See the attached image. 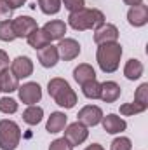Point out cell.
<instances>
[{
  "label": "cell",
  "instance_id": "6da1fadb",
  "mask_svg": "<svg viewBox=\"0 0 148 150\" xmlns=\"http://www.w3.org/2000/svg\"><path fill=\"white\" fill-rule=\"evenodd\" d=\"M47 91H49V96L61 108H73L75 105H77V94H75V91L72 89V86L65 79H61V77L51 79L49 84H47Z\"/></svg>",
  "mask_w": 148,
  "mask_h": 150
},
{
  "label": "cell",
  "instance_id": "7a4b0ae2",
  "mask_svg": "<svg viewBox=\"0 0 148 150\" xmlns=\"http://www.w3.org/2000/svg\"><path fill=\"white\" fill-rule=\"evenodd\" d=\"M122 45L118 42H110V44H101L96 52V61L99 68L105 74H113L118 70L120 58H122Z\"/></svg>",
  "mask_w": 148,
  "mask_h": 150
},
{
  "label": "cell",
  "instance_id": "3957f363",
  "mask_svg": "<svg viewBox=\"0 0 148 150\" xmlns=\"http://www.w3.org/2000/svg\"><path fill=\"white\" fill-rule=\"evenodd\" d=\"M103 23H105V14L99 9H82V11L72 12L68 16V25L77 32L92 30V28L96 30Z\"/></svg>",
  "mask_w": 148,
  "mask_h": 150
},
{
  "label": "cell",
  "instance_id": "277c9868",
  "mask_svg": "<svg viewBox=\"0 0 148 150\" xmlns=\"http://www.w3.org/2000/svg\"><path fill=\"white\" fill-rule=\"evenodd\" d=\"M21 142V129L14 120L4 119L0 120V149L16 150Z\"/></svg>",
  "mask_w": 148,
  "mask_h": 150
},
{
  "label": "cell",
  "instance_id": "5b68a950",
  "mask_svg": "<svg viewBox=\"0 0 148 150\" xmlns=\"http://www.w3.org/2000/svg\"><path fill=\"white\" fill-rule=\"evenodd\" d=\"M87 136H89V131H87V127L82 124V122H72L66 129H65V140L72 145V147H77V145H82L85 140H87Z\"/></svg>",
  "mask_w": 148,
  "mask_h": 150
},
{
  "label": "cell",
  "instance_id": "8992f818",
  "mask_svg": "<svg viewBox=\"0 0 148 150\" xmlns=\"http://www.w3.org/2000/svg\"><path fill=\"white\" fill-rule=\"evenodd\" d=\"M18 94H19V100L25 105H35L42 100V89H40V86L37 82H26V84L19 86Z\"/></svg>",
  "mask_w": 148,
  "mask_h": 150
},
{
  "label": "cell",
  "instance_id": "52a82bcc",
  "mask_svg": "<svg viewBox=\"0 0 148 150\" xmlns=\"http://www.w3.org/2000/svg\"><path fill=\"white\" fill-rule=\"evenodd\" d=\"M38 28L37 21L30 16H19L16 19H12V30L16 38H26L30 33H33Z\"/></svg>",
  "mask_w": 148,
  "mask_h": 150
},
{
  "label": "cell",
  "instance_id": "ba28073f",
  "mask_svg": "<svg viewBox=\"0 0 148 150\" xmlns=\"http://www.w3.org/2000/svg\"><path fill=\"white\" fill-rule=\"evenodd\" d=\"M78 122H82L85 127H94L101 122L103 119V110L96 105H87L78 112Z\"/></svg>",
  "mask_w": 148,
  "mask_h": 150
},
{
  "label": "cell",
  "instance_id": "9c48e42d",
  "mask_svg": "<svg viewBox=\"0 0 148 150\" xmlns=\"http://www.w3.org/2000/svg\"><path fill=\"white\" fill-rule=\"evenodd\" d=\"M118 40V30L115 25L111 23H103L101 26H98L94 30V42L98 45L101 44H110V42H117Z\"/></svg>",
  "mask_w": 148,
  "mask_h": 150
},
{
  "label": "cell",
  "instance_id": "30bf717a",
  "mask_svg": "<svg viewBox=\"0 0 148 150\" xmlns=\"http://www.w3.org/2000/svg\"><path fill=\"white\" fill-rule=\"evenodd\" d=\"M56 47H58L59 58L65 61H72L80 54V44L75 38H61Z\"/></svg>",
  "mask_w": 148,
  "mask_h": 150
},
{
  "label": "cell",
  "instance_id": "8fae6325",
  "mask_svg": "<svg viewBox=\"0 0 148 150\" xmlns=\"http://www.w3.org/2000/svg\"><path fill=\"white\" fill-rule=\"evenodd\" d=\"M127 21L131 26L134 28H141L148 23V5L145 4H140V5H134L129 9L127 12Z\"/></svg>",
  "mask_w": 148,
  "mask_h": 150
},
{
  "label": "cell",
  "instance_id": "7c38bea8",
  "mask_svg": "<svg viewBox=\"0 0 148 150\" xmlns=\"http://www.w3.org/2000/svg\"><path fill=\"white\" fill-rule=\"evenodd\" d=\"M11 72L18 79H26L33 74V61L28 56H18L11 63Z\"/></svg>",
  "mask_w": 148,
  "mask_h": 150
},
{
  "label": "cell",
  "instance_id": "4fadbf2b",
  "mask_svg": "<svg viewBox=\"0 0 148 150\" xmlns=\"http://www.w3.org/2000/svg\"><path fill=\"white\" fill-rule=\"evenodd\" d=\"M42 32L49 38V42L61 40V38H65V33H66V23L61 21V19H52V21H49L42 26Z\"/></svg>",
  "mask_w": 148,
  "mask_h": 150
},
{
  "label": "cell",
  "instance_id": "5bb4252c",
  "mask_svg": "<svg viewBox=\"0 0 148 150\" xmlns=\"http://www.w3.org/2000/svg\"><path fill=\"white\" fill-rule=\"evenodd\" d=\"M38 61L44 68H52L56 67L58 59H59V52H58V47L52 45V44H47L45 47L38 49Z\"/></svg>",
  "mask_w": 148,
  "mask_h": 150
},
{
  "label": "cell",
  "instance_id": "9a60e30c",
  "mask_svg": "<svg viewBox=\"0 0 148 150\" xmlns=\"http://www.w3.org/2000/svg\"><path fill=\"white\" fill-rule=\"evenodd\" d=\"M101 124H103V129L106 133H110V134H117V133H122V131L127 129V122L122 117L115 115V113H108L106 117L103 115Z\"/></svg>",
  "mask_w": 148,
  "mask_h": 150
},
{
  "label": "cell",
  "instance_id": "2e32d148",
  "mask_svg": "<svg viewBox=\"0 0 148 150\" xmlns=\"http://www.w3.org/2000/svg\"><path fill=\"white\" fill-rule=\"evenodd\" d=\"M120 98V86L113 80H106L101 84V94L99 100H103L105 103H113Z\"/></svg>",
  "mask_w": 148,
  "mask_h": 150
},
{
  "label": "cell",
  "instance_id": "e0dca14e",
  "mask_svg": "<svg viewBox=\"0 0 148 150\" xmlns=\"http://www.w3.org/2000/svg\"><path fill=\"white\" fill-rule=\"evenodd\" d=\"M66 122H68V117H66L63 112H52L51 113V117L47 119L45 129H47V133L56 134V133H61V131L65 129Z\"/></svg>",
  "mask_w": 148,
  "mask_h": 150
},
{
  "label": "cell",
  "instance_id": "ac0fdd59",
  "mask_svg": "<svg viewBox=\"0 0 148 150\" xmlns=\"http://www.w3.org/2000/svg\"><path fill=\"white\" fill-rule=\"evenodd\" d=\"M18 87H19V79L12 72H9V68L0 74V91L14 93V91H18Z\"/></svg>",
  "mask_w": 148,
  "mask_h": 150
},
{
  "label": "cell",
  "instance_id": "d6986e66",
  "mask_svg": "<svg viewBox=\"0 0 148 150\" xmlns=\"http://www.w3.org/2000/svg\"><path fill=\"white\" fill-rule=\"evenodd\" d=\"M145 72V67H143V63L140 61V59H136V58H131L127 63H125V67H124V75H125V79H129V80H138L141 75Z\"/></svg>",
  "mask_w": 148,
  "mask_h": 150
},
{
  "label": "cell",
  "instance_id": "ffe728a7",
  "mask_svg": "<svg viewBox=\"0 0 148 150\" xmlns=\"http://www.w3.org/2000/svg\"><path fill=\"white\" fill-rule=\"evenodd\" d=\"M73 79L82 86V84H85V82H89V80H94V79H96V72H94V68H92L91 65L82 63V65H78L73 70Z\"/></svg>",
  "mask_w": 148,
  "mask_h": 150
},
{
  "label": "cell",
  "instance_id": "44dd1931",
  "mask_svg": "<svg viewBox=\"0 0 148 150\" xmlns=\"http://www.w3.org/2000/svg\"><path fill=\"white\" fill-rule=\"evenodd\" d=\"M42 117H44V108L37 105H28V108L23 112V120L28 126H37L42 120Z\"/></svg>",
  "mask_w": 148,
  "mask_h": 150
},
{
  "label": "cell",
  "instance_id": "7402d4cb",
  "mask_svg": "<svg viewBox=\"0 0 148 150\" xmlns=\"http://www.w3.org/2000/svg\"><path fill=\"white\" fill-rule=\"evenodd\" d=\"M26 40H28V45H30V47H33L35 51L42 49V47H45L47 44H51V42H49V38L45 37V33L42 32V28H37L33 33H30V35L26 37Z\"/></svg>",
  "mask_w": 148,
  "mask_h": 150
},
{
  "label": "cell",
  "instance_id": "603a6c76",
  "mask_svg": "<svg viewBox=\"0 0 148 150\" xmlns=\"http://www.w3.org/2000/svg\"><path fill=\"white\" fill-rule=\"evenodd\" d=\"M82 93L85 98L89 100H99V94H101V84L94 79V80H89L85 84H82Z\"/></svg>",
  "mask_w": 148,
  "mask_h": 150
},
{
  "label": "cell",
  "instance_id": "cb8c5ba5",
  "mask_svg": "<svg viewBox=\"0 0 148 150\" xmlns=\"http://www.w3.org/2000/svg\"><path fill=\"white\" fill-rule=\"evenodd\" d=\"M38 7L44 14H58L61 11V0H38Z\"/></svg>",
  "mask_w": 148,
  "mask_h": 150
},
{
  "label": "cell",
  "instance_id": "d4e9b609",
  "mask_svg": "<svg viewBox=\"0 0 148 150\" xmlns=\"http://www.w3.org/2000/svg\"><path fill=\"white\" fill-rule=\"evenodd\" d=\"M0 40L2 42H12V40H16L14 30H12V19L0 21Z\"/></svg>",
  "mask_w": 148,
  "mask_h": 150
},
{
  "label": "cell",
  "instance_id": "484cf974",
  "mask_svg": "<svg viewBox=\"0 0 148 150\" xmlns=\"http://www.w3.org/2000/svg\"><path fill=\"white\" fill-rule=\"evenodd\" d=\"M147 108L148 107H145V105H140V103L132 101V103H124L120 107V113L125 115V117H129V115H138V113L147 112Z\"/></svg>",
  "mask_w": 148,
  "mask_h": 150
},
{
  "label": "cell",
  "instance_id": "4316f807",
  "mask_svg": "<svg viewBox=\"0 0 148 150\" xmlns=\"http://www.w3.org/2000/svg\"><path fill=\"white\" fill-rule=\"evenodd\" d=\"M0 112L2 113H16L18 112V101L9 98V96H4L0 98Z\"/></svg>",
  "mask_w": 148,
  "mask_h": 150
},
{
  "label": "cell",
  "instance_id": "83f0119b",
  "mask_svg": "<svg viewBox=\"0 0 148 150\" xmlns=\"http://www.w3.org/2000/svg\"><path fill=\"white\" fill-rule=\"evenodd\" d=\"M132 149V143L127 136H118L111 142L110 150H131Z\"/></svg>",
  "mask_w": 148,
  "mask_h": 150
},
{
  "label": "cell",
  "instance_id": "f1b7e54d",
  "mask_svg": "<svg viewBox=\"0 0 148 150\" xmlns=\"http://www.w3.org/2000/svg\"><path fill=\"white\" fill-rule=\"evenodd\" d=\"M134 101L140 103V105H145L148 107V84H141L138 89H136V94H134Z\"/></svg>",
  "mask_w": 148,
  "mask_h": 150
},
{
  "label": "cell",
  "instance_id": "f546056e",
  "mask_svg": "<svg viewBox=\"0 0 148 150\" xmlns=\"http://www.w3.org/2000/svg\"><path fill=\"white\" fill-rule=\"evenodd\" d=\"M12 7L7 0H0V21H7L12 18Z\"/></svg>",
  "mask_w": 148,
  "mask_h": 150
},
{
  "label": "cell",
  "instance_id": "4dcf8cb0",
  "mask_svg": "<svg viewBox=\"0 0 148 150\" xmlns=\"http://www.w3.org/2000/svg\"><path fill=\"white\" fill-rule=\"evenodd\" d=\"M63 4H65V7L70 11V14L85 9V0H63Z\"/></svg>",
  "mask_w": 148,
  "mask_h": 150
},
{
  "label": "cell",
  "instance_id": "1f68e13d",
  "mask_svg": "<svg viewBox=\"0 0 148 150\" xmlns=\"http://www.w3.org/2000/svg\"><path fill=\"white\" fill-rule=\"evenodd\" d=\"M49 150H73V147H72L65 138H58V140H54V142L49 145Z\"/></svg>",
  "mask_w": 148,
  "mask_h": 150
},
{
  "label": "cell",
  "instance_id": "d6a6232c",
  "mask_svg": "<svg viewBox=\"0 0 148 150\" xmlns=\"http://www.w3.org/2000/svg\"><path fill=\"white\" fill-rule=\"evenodd\" d=\"M7 68H9V56H7L5 51L0 49V74H2L4 70H7Z\"/></svg>",
  "mask_w": 148,
  "mask_h": 150
},
{
  "label": "cell",
  "instance_id": "836d02e7",
  "mask_svg": "<svg viewBox=\"0 0 148 150\" xmlns=\"http://www.w3.org/2000/svg\"><path fill=\"white\" fill-rule=\"evenodd\" d=\"M7 2L11 4L12 9H18V7H21L23 4H26V0H7Z\"/></svg>",
  "mask_w": 148,
  "mask_h": 150
},
{
  "label": "cell",
  "instance_id": "e575fe53",
  "mask_svg": "<svg viewBox=\"0 0 148 150\" xmlns=\"http://www.w3.org/2000/svg\"><path fill=\"white\" fill-rule=\"evenodd\" d=\"M124 4H127V5H131V7H134V5L143 4V0H124Z\"/></svg>",
  "mask_w": 148,
  "mask_h": 150
},
{
  "label": "cell",
  "instance_id": "d590c367",
  "mask_svg": "<svg viewBox=\"0 0 148 150\" xmlns=\"http://www.w3.org/2000/svg\"><path fill=\"white\" fill-rule=\"evenodd\" d=\"M85 150H105V149H103L99 143H92V145H89V147H87Z\"/></svg>",
  "mask_w": 148,
  "mask_h": 150
}]
</instances>
